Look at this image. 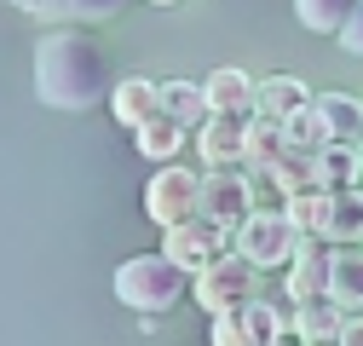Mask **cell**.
Returning <instances> with one entry per match:
<instances>
[{
	"mask_svg": "<svg viewBox=\"0 0 363 346\" xmlns=\"http://www.w3.org/2000/svg\"><path fill=\"white\" fill-rule=\"evenodd\" d=\"M110 58L93 35L81 29H52L35 47V93L52 110H86L110 93Z\"/></svg>",
	"mask_w": 363,
	"mask_h": 346,
	"instance_id": "1",
	"label": "cell"
},
{
	"mask_svg": "<svg viewBox=\"0 0 363 346\" xmlns=\"http://www.w3.org/2000/svg\"><path fill=\"white\" fill-rule=\"evenodd\" d=\"M185 289H191V277L179 272L167 254H133V260L116 266V300L133 306V312H145V318L179 306V294H185Z\"/></svg>",
	"mask_w": 363,
	"mask_h": 346,
	"instance_id": "2",
	"label": "cell"
},
{
	"mask_svg": "<svg viewBox=\"0 0 363 346\" xmlns=\"http://www.w3.org/2000/svg\"><path fill=\"white\" fill-rule=\"evenodd\" d=\"M254 289H259V272L248 266L237 248H225L208 272H196V277H191V294H196V306H202L208 318L248 306V300H254Z\"/></svg>",
	"mask_w": 363,
	"mask_h": 346,
	"instance_id": "3",
	"label": "cell"
},
{
	"mask_svg": "<svg viewBox=\"0 0 363 346\" xmlns=\"http://www.w3.org/2000/svg\"><path fill=\"white\" fill-rule=\"evenodd\" d=\"M196 208H202V173L179 167V162L156 167V179L145 185V213H150V220L162 231H173V225L196 220Z\"/></svg>",
	"mask_w": 363,
	"mask_h": 346,
	"instance_id": "4",
	"label": "cell"
},
{
	"mask_svg": "<svg viewBox=\"0 0 363 346\" xmlns=\"http://www.w3.org/2000/svg\"><path fill=\"white\" fill-rule=\"evenodd\" d=\"M231 242H237V254L248 260L254 272H271V266H289V260H294L300 231L289 225V213H248Z\"/></svg>",
	"mask_w": 363,
	"mask_h": 346,
	"instance_id": "5",
	"label": "cell"
},
{
	"mask_svg": "<svg viewBox=\"0 0 363 346\" xmlns=\"http://www.w3.org/2000/svg\"><path fill=\"white\" fill-rule=\"evenodd\" d=\"M196 213H202L208 225H219L225 237H237V231H242V220L254 213L242 167H219V173H202V208H196Z\"/></svg>",
	"mask_w": 363,
	"mask_h": 346,
	"instance_id": "6",
	"label": "cell"
},
{
	"mask_svg": "<svg viewBox=\"0 0 363 346\" xmlns=\"http://www.w3.org/2000/svg\"><path fill=\"white\" fill-rule=\"evenodd\" d=\"M225 242H231V237H225L219 225H208L202 213H196V220H185V225H173V231H162V254H167V260H173V266L185 272V277L208 272L213 260L225 254Z\"/></svg>",
	"mask_w": 363,
	"mask_h": 346,
	"instance_id": "7",
	"label": "cell"
},
{
	"mask_svg": "<svg viewBox=\"0 0 363 346\" xmlns=\"http://www.w3.org/2000/svg\"><path fill=\"white\" fill-rule=\"evenodd\" d=\"M196 150H202V167L219 173V167H248V139H242V116H208L196 127Z\"/></svg>",
	"mask_w": 363,
	"mask_h": 346,
	"instance_id": "8",
	"label": "cell"
},
{
	"mask_svg": "<svg viewBox=\"0 0 363 346\" xmlns=\"http://www.w3.org/2000/svg\"><path fill=\"white\" fill-rule=\"evenodd\" d=\"M202 93H208V110L213 116H254V99H259V81L248 69H213L202 81Z\"/></svg>",
	"mask_w": 363,
	"mask_h": 346,
	"instance_id": "9",
	"label": "cell"
},
{
	"mask_svg": "<svg viewBox=\"0 0 363 346\" xmlns=\"http://www.w3.org/2000/svg\"><path fill=\"white\" fill-rule=\"evenodd\" d=\"M329 294V248H317V237H300L289 260V300H323Z\"/></svg>",
	"mask_w": 363,
	"mask_h": 346,
	"instance_id": "10",
	"label": "cell"
},
{
	"mask_svg": "<svg viewBox=\"0 0 363 346\" xmlns=\"http://www.w3.org/2000/svg\"><path fill=\"white\" fill-rule=\"evenodd\" d=\"M185 139H191V127H179L167 110H156L150 121H139V127H133V145H139V156L145 162H179V150H185Z\"/></svg>",
	"mask_w": 363,
	"mask_h": 346,
	"instance_id": "11",
	"label": "cell"
},
{
	"mask_svg": "<svg viewBox=\"0 0 363 346\" xmlns=\"http://www.w3.org/2000/svg\"><path fill=\"white\" fill-rule=\"evenodd\" d=\"M346 318H352V312H340L335 300L323 294V300H300V306L289 312V329H294V335H300L306 346H323V340H340Z\"/></svg>",
	"mask_w": 363,
	"mask_h": 346,
	"instance_id": "12",
	"label": "cell"
},
{
	"mask_svg": "<svg viewBox=\"0 0 363 346\" xmlns=\"http://www.w3.org/2000/svg\"><path fill=\"white\" fill-rule=\"evenodd\" d=\"M110 110H116V121H121V127L150 121V116L162 110V81H145V75L116 81V86H110Z\"/></svg>",
	"mask_w": 363,
	"mask_h": 346,
	"instance_id": "13",
	"label": "cell"
},
{
	"mask_svg": "<svg viewBox=\"0 0 363 346\" xmlns=\"http://www.w3.org/2000/svg\"><path fill=\"white\" fill-rule=\"evenodd\" d=\"M329 300L340 312H363V248H329Z\"/></svg>",
	"mask_w": 363,
	"mask_h": 346,
	"instance_id": "14",
	"label": "cell"
},
{
	"mask_svg": "<svg viewBox=\"0 0 363 346\" xmlns=\"http://www.w3.org/2000/svg\"><path fill=\"white\" fill-rule=\"evenodd\" d=\"M289 225L300 231V237H317L323 242L329 237V213H335V191H323V185H306V191H294L289 196Z\"/></svg>",
	"mask_w": 363,
	"mask_h": 346,
	"instance_id": "15",
	"label": "cell"
},
{
	"mask_svg": "<svg viewBox=\"0 0 363 346\" xmlns=\"http://www.w3.org/2000/svg\"><path fill=\"white\" fill-rule=\"evenodd\" d=\"M306 104H311V93H306L300 75H265V81H259V99H254V116L289 121V116H300Z\"/></svg>",
	"mask_w": 363,
	"mask_h": 346,
	"instance_id": "16",
	"label": "cell"
},
{
	"mask_svg": "<svg viewBox=\"0 0 363 346\" xmlns=\"http://www.w3.org/2000/svg\"><path fill=\"white\" fill-rule=\"evenodd\" d=\"M311 104H317V116H323V127H329V145H357V133H363V104H357L352 93H317Z\"/></svg>",
	"mask_w": 363,
	"mask_h": 346,
	"instance_id": "17",
	"label": "cell"
},
{
	"mask_svg": "<svg viewBox=\"0 0 363 346\" xmlns=\"http://www.w3.org/2000/svg\"><path fill=\"white\" fill-rule=\"evenodd\" d=\"M162 110H167L179 127H191V133L213 116V110H208V93H202V81H162Z\"/></svg>",
	"mask_w": 363,
	"mask_h": 346,
	"instance_id": "18",
	"label": "cell"
},
{
	"mask_svg": "<svg viewBox=\"0 0 363 346\" xmlns=\"http://www.w3.org/2000/svg\"><path fill=\"white\" fill-rule=\"evenodd\" d=\"M311 162H317V185H323V191H352V185H363V167H357V150H352V145H323Z\"/></svg>",
	"mask_w": 363,
	"mask_h": 346,
	"instance_id": "19",
	"label": "cell"
},
{
	"mask_svg": "<svg viewBox=\"0 0 363 346\" xmlns=\"http://www.w3.org/2000/svg\"><path fill=\"white\" fill-rule=\"evenodd\" d=\"M323 242H335V248H357L363 242V185L335 191V213H329V237Z\"/></svg>",
	"mask_w": 363,
	"mask_h": 346,
	"instance_id": "20",
	"label": "cell"
},
{
	"mask_svg": "<svg viewBox=\"0 0 363 346\" xmlns=\"http://www.w3.org/2000/svg\"><path fill=\"white\" fill-rule=\"evenodd\" d=\"M121 6H127V0H40L35 18H47V23H104Z\"/></svg>",
	"mask_w": 363,
	"mask_h": 346,
	"instance_id": "21",
	"label": "cell"
},
{
	"mask_svg": "<svg viewBox=\"0 0 363 346\" xmlns=\"http://www.w3.org/2000/svg\"><path fill=\"white\" fill-rule=\"evenodd\" d=\"M242 139H248V162H254V167H271V162L289 150L283 121H271V116H248V121H242Z\"/></svg>",
	"mask_w": 363,
	"mask_h": 346,
	"instance_id": "22",
	"label": "cell"
},
{
	"mask_svg": "<svg viewBox=\"0 0 363 346\" xmlns=\"http://www.w3.org/2000/svg\"><path fill=\"white\" fill-rule=\"evenodd\" d=\"M242 329H248V346H271V340L289 335V318L271 306V300H248L242 306Z\"/></svg>",
	"mask_w": 363,
	"mask_h": 346,
	"instance_id": "23",
	"label": "cell"
},
{
	"mask_svg": "<svg viewBox=\"0 0 363 346\" xmlns=\"http://www.w3.org/2000/svg\"><path fill=\"white\" fill-rule=\"evenodd\" d=\"M352 6H357V0H294V18L311 35H340V23H346Z\"/></svg>",
	"mask_w": 363,
	"mask_h": 346,
	"instance_id": "24",
	"label": "cell"
},
{
	"mask_svg": "<svg viewBox=\"0 0 363 346\" xmlns=\"http://www.w3.org/2000/svg\"><path fill=\"white\" fill-rule=\"evenodd\" d=\"M283 133H289V150H306V156H317L329 145V127H323V116H317V104H306L300 116H289Z\"/></svg>",
	"mask_w": 363,
	"mask_h": 346,
	"instance_id": "25",
	"label": "cell"
},
{
	"mask_svg": "<svg viewBox=\"0 0 363 346\" xmlns=\"http://www.w3.org/2000/svg\"><path fill=\"white\" fill-rule=\"evenodd\" d=\"M242 179H248V202H254V213H283L289 208V191L271 179V167H242Z\"/></svg>",
	"mask_w": 363,
	"mask_h": 346,
	"instance_id": "26",
	"label": "cell"
},
{
	"mask_svg": "<svg viewBox=\"0 0 363 346\" xmlns=\"http://www.w3.org/2000/svg\"><path fill=\"white\" fill-rule=\"evenodd\" d=\"M271 179H277L289 196L294 191H306V185H317V162L306 156V150H283L277 162H271Z\"/></svg>",
	"mask_w": 363,
	"mask_h": 346,
	"instance_id": "27",
	"label": "cell"
},
{
	"mask_svg": "<svg viewBox=\"0 0 363 346\" xmlns=\"http://www.w3.org/2000/svg\"><path fill=\"white\" fill-rule=\"evenodd\" d=\"M208 346H248V329H242V306L237 312H219L213 329H208Z\"/></svg>",
	"mask_w": 363,
	"mask_h": 346,
	"instance_id": "28",
	"label": "cell"
},
{
	"mask_svg": "<svg viewBox=\"0 0 363 346\" xmlns=\"http://www.w3.org/2000/svg\"><path fill=\"white\" fill-rule=\"evenodd\" d=\"M335 40H340V47H346L352 58H363V0L346 12V23H340V35H335Z\"/></svg>",
	"mask_w": 363,
	"mask_h": 346,
	"instance_id": "29",
	"label": "cell"
},
{
	"mask_svg": "<svg viewBox=\"0 0 363 346\" xmlns=\"http://www.w3.org/2000/svg\"><path fill=\"white\" fill-rule=\"evenodd\" d=\"M335 346H363V312H352L346 318V329H340V340Z\"/></svg>",
	"mask_w": 363,
	"mask_h": 346,
	"instance_id": "30",
	"label": "cell"
},
{
	"mask_svg": "<svg viewBox=\"0 0 363 346\" xmlns=\"http://www.w3.org/2000/svg\"><path fill=\"white\" fill-rule=\"evenodd\" d=\"M352 150H357V167H363V133H357V145H352Z\"/></svg>",
	"mask_w": 363,
	"mask_h": 346,
	"instance_id": "31",
	"label": "cell"
},
{
	"mask_svg": "<svg viewBox=\"0 0 363 346\" xmlns=\"http://www.w3.org/2000/svg\"><path fill=\"white\" fill-rule=\"evenodd\" d=\"M150 6H179V0H150Z\"/></svg>",
	"mask_w": 363,
	"mask_h": 346,
	"instance_id": "32",
	"label": "cell"
},
{
	"mask_svg": "<svg viewBox=\"0 0 363 346\" xmlns=\"http://www.w3.org/2000/svg\"><path fill=\"white\" fill-rule=\"evenodd\" d=\"M271 346H294V340H271Z\"/></svg>",
	"mask_w": 363,
	"mask_h": 346,
	"instance_id": "33",
	"label": "cell"
},
{
	"mask_svg": "<svg viewBox=\"0 0 363 346\" xmlns=\"http://www.w3.org/2000/svg\"><path fill=\"white\" fill-rule=\"evenodd\" d=\"M323 346H335V340H323Z\"/></svg>",
	"mask_w": 363,
	"mask_h": 346,
	"instance_id": "34",
	"label": "cell"
}]
</instances>
